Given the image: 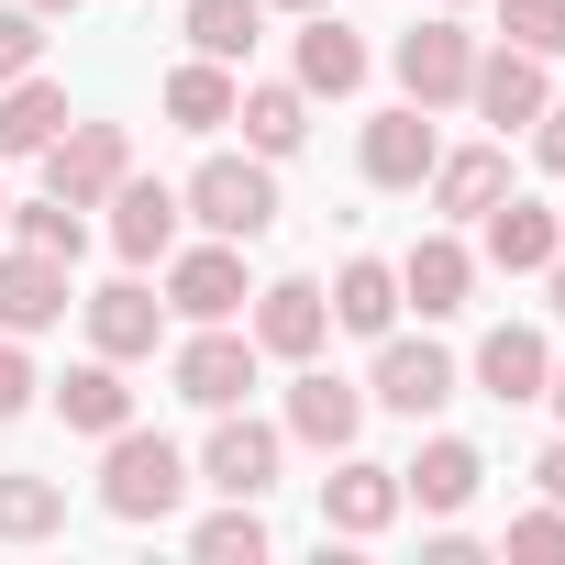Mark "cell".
<instances>
[{"label":"cell","mask_w":565,"mask_h":565,"mask_svg":"<svg viewBox=\"0 0 565 565\" xmlns=\"http://www.w3.org/2000/svg\"><path fill=\"white\" fill-rule=\"evenodd\" d=\"M178 499H189V455H178L167 433H134V422H122V433H111V466H100V510H111V521H167Z\"/></svg>","instance_id":"cell-1"},{"label":"cell","mask_w":565,"mask_h":565,"mask_svg":"<svg viewBox=\"0 0 565 565\" xmlns=\"http://www.w3.org/2000/svg\"><path fill=\"white\" fill-rule=\"evenodd\" d=\"M178 211H189L200 233H222V244H255V233L277 222V178H266V156H211V167L178 189Z\"/></svg>","instance_id":"cell-2"},{"label":"cell","mask_w":565,"mask_h":565,"mask_svg":"<svg viewBox=\"0 0 565 565\" xmlns=\"http://www.w3.org/2000/svg\"><path fill=\"white\" fill-rule=\"evenodd\" d=\"M122 178H134V134H122V122H67V134L45 145V189H56L67 211H100Z\"/></svg>","instance_id":"cell-3"},{"label":"cell","mask_w":565,"mask_h":565,"mask_svg":"<svg viewBox=\"0 0 565 565\" xmlns=\"http://www.w3.org/2000/svg\"><path fill=\"white\" fill-rule=\"evenodd\" d=\"M178 399L189 411H244V388H255V333H233V322H200L189 344H178Z\"/></svg>","instance_id":"cell-4"},{"label":"cell","mask_w":565,"mask_h":565,"mask_svg":"<svg viewBox=\"0 0 565 565\" xmlns=\"http://www.w3.org/2000/svg\"><path fill=\"white\" fill-rule=\"evenodd\" d=\"M277 422H244V411H211V444H200V477L222 488V499H266L277 488Z\"/></svg>","instance_id":"cell-5"},{"label":"cell","mask_w":565,"mask_h":565,"mask_svg":"<svg viewBox=\"0 0 565 565\" xmlns=\"http://www.w3.org/2000/svg\"><path fill=\"white\" fill-rule=\"evenodd\" d=\"M388 67H399V89H411L422 111H444V100H466V78H477V34H466V23H411Z\"/></svg>","instance_id":"cell-6"},{"label":"cell","mask_w":565,"mask_h":565,"mask_svg":"<svg viewBox=\"0 0 565 565\" xmlns=\"http://www.w3.org/2000/svg\"><path fill=\"white\" fill-rule=\"evenodd\" d=\"M377 411H399V422H433L444 399H455V355L444 344H399V333H377V388H366Z\"/></svg>","instance_id":"cell-7"},{"label":"cell","mask_w":565,"mask_h":565,"mask_svg":"<svg viewBox=\"0 0 565 565\" xmlns=\"http://www.w3.org/2000/svg\"><path fill=\"white\" fill-rule=\"evenodd\" d=\"M244 300H255V289H244V244H222V233L167 266V311H178V322H233Z\"/></svg>","instance_id":"cell-8"},{"label":"cell","mask_w":565,"mask_h":565,"mask_svg":"<svg viewBox=\"0 0 565 565\" xmlns=\"http://www.w3.org/2000/svg\"><path fill=\"white\" fill-rule=\"evenodd\" d=\"M322 333H333V300L311 289V277H277V289H255V355L311 366V355H322Z\"/></svg>","instance_id":"cell-9"},{"label":"cell","mask_w":565,"mask_h":565,"mask_svg":"<svg viewBox=\"0 0 565 565\" xmlns=\"http://www.w3.org/2000/svg\"><path fill=\"white\" fill-rule=\"evenodd\" d=\"M477 222H488V266H510V277H543V266L565 255V211H543V200H521V189H499Z\"/></svg>","instance_id":"cell-10"},{"label":"cell","mask_w":565,"mask_h":565,"mask_svg":"<svg viewBox=\"0 0 565 565\" xmlns=\"http://www.w3.org/2000/svg\"><path fill=\"white\" fill-rule=\"evenodd\" d=\"M355 433H366V388H355V377H333V366H300V388H289V444L344 455Z\"/></svg>","instance_id":"cell-11"},{"label":"cell","mask_w":565,"mask_h":565,"mask_svg":"<svg viewBox=\"0 0 565 565\" xmlns=\"http://www.w3.org/2000/svg\"><path fill=\"white\" fill-rule=\"evenodd\" d=\"M388 521H399V466H366V455L344 444V466L322 477V532L366 543V532H388Z\"/></svg>","instance_id":"cell-12"},{"label":"cell","mask_w":565,"mask_h":565,"mask_svg":"<svg viewBox=\"0 0 565 565\" xmlns=\"http://www.w3.org/2000/svg\"><path fill=\"white\" fill-rule=\"evenodd\" d=\"M45 322H67V255L12 244L0 255V333H45Z\"/></svg>","instance_id":"cell-13"},{"label":"cell","mask_w":565,"mask_h":565,"mask_svg":"<svg viewBox=\"0 0 565 565\" xmlns=\"http://www.w3.org/2000/svg\"><path fill=\"white\" fill-rule=\"evenodd\" d=\"M89 311V355H111V366H134V355H156V333H167V300L145 289V277H111L100 300H78Z\"/></svg>","instance_id":"cell-14"},{"label":"cell","mask_w":565,"mask_h":565,"mask_svg":"<svg viewBox=\"0 0 565 565\" xmlns=\"http://www.w3.org/2000/svg\"><path fill=\"white\" fill-rule=\"evenodd\" d=\"M466 100H477V122H499V134H532L543 122V56H521V45H499V56H477V78H466Z\"/></svg>","instance_id":"cell-15"},{"label":"cell","mask_w":565,"mask_h":565,"mask_svg":"<svg viewBox=\"0 0 565 565\" xmlns=\"http://www.w3.org/2000/svg\"><path fill=\"white\" fill-rule=\"evenodd\" d=\"M100 211H111V244H122V266H156V255H178V189H167V178H122Z\"/></svg>","instance_id":"cell-16"},{"label":"cell","mask_w":565,"mask_h":565,"mask_svg":"<svg viewBox=\"0 0 565 565\" xmlns=\"http://www.w3.org/2000/svg\"><path fill=\"white\" fill-rule=\"evenodd\" d=\"M477 488H488V455H477V444H455V433H433V444L399 466V499H422L433 521H455Z\"/></svg>","instance_id":"cell-17"},{"label":"cell","mask_w":565,"mask_h":565,"mask_svg":"<svg viewBox=\"0 0 565 565\" xmlns=\"http://www.w3.org/2000/svg\"><path fill=\"white\" fill-rule=\"evenodd\" d=\"M466 289H477V255H466L455 233H422V244H411V266H399V300H422V322H455V311H466Z\"/></svg>","instance_id":"cell-18"},{"label":"cell","mask_w":565,"mask_h":565,"mask_svg":"<svg viewBox=\"0 0 565 565\" xmlns=\"http://www.w3.org/2000/svg\"><path fill=\"white\" fill-rule=\"evenodd\" d=\"M311 34H300V89L311 100H355L366 89V34L355 23H333V12H300Z\"/></svg>","instance_id":"cell-19"},{"label":"cell","mask_w":565,"mask_h":565,"mask_svg":"<svg viewBox=\"0 0 565 565\" xmlns=\"http://www.w3.org/2000/svg\"><path fill=\"white\" fill-rule=\"evenodd\" d=\"M433 156H444V145H433V111H422V100L366 122V178H377V189H422V178H433Z\"/></svg>","instance_id":"cell-20"},{"label":"cell","mask_w":565,"mask_h":565,"mask_svg":"<svg viewBox=\"0 0 565 565\" xmlns=\"http://www.w3.org/2000/svg\"><path fill=\"white\" fill-rule=\"evenodd\" d=\"M422 189H433V211H444V222H477V211L510 189V156H499V145H455V156H433V178H422Z\"/></svg>","instance_id":"cell-21"},{"label":"cell","mask_w":565,"mask_h":565,"mask_svg":"<svg viewBox=\"0 0 565 565\" xmlns=\"http://www.w3.org/2000/svg\"><path fill=\"white\" fill-rule=\"evenodd\" d=\"M543 377H554V355H543V333H521V322H499V333L477 344V388H488L499 411H521V399H543Z\"/></svg>","instance_id":"cell-22"},{"label":"cell","mask_w":565,"mask_h":565,"mask_svg":"<svg viewBox=\"0 0 565 565\" xmlns=\"http://www.w3.org/2000/svg\"><path fill=\"white\" fill-rule=\"evenodd\" d=\"M56 422H67V433H100V444H111V433L134 422V388H122V366H111V355L67 366V377H56Z\"/></svg>","instance_id":"cell-23"},{"label":"cell","mask_w":565,"mask_h":565,"mask_svg":"<svg viewBox=\"0 0 565 565\" xmlns=\"http://www.w3.org/2000/svg\"><path fill=\"white\" fill-rule=\"evenodd\" d=\"M233 122H244V145H255V156H300V134H311V89H300V78L233 89Z\"/></svg>","instance_id":"cell-24"},{"label":"cell","mask_w":565,"mask_h":565,"mask_svg":"<svg viewBox=\"0 0 565 565\" xmlns=\"http://www.w3.org/2000/svg\"><path fill=\"white\" fill-rule=\"evenodd\" d=\"M67 134V89L34 67V78H12V89H0V156H45Z\"/></svg>","instance_id":"cell-25"},{"label":"cell","mask_w":565,"mask_h":565,"mask_svg":"<svg viewBox=\"0 0 565 565\" xmlns=\"http://www.w3.org/2000/svg\"><path fill=\"white\" fill-rule=\"evenodd\" d=\"M167 122H189V134H222V122H233V67H222V56H189V67H167Z\"/></svg>","instance_id":"cell-26"},{"label":"cell","mask_w":565,"mask_h":565,"mask_svg":"<svg viewBox=\"0 0 565 565\" xmlns=\"http://www.w3.org/2000/svg\"><path fill=\"white\" fill-rule=\"evenodd\" d=\"M333 322H344V333H388V322H399V266L355 255V266L333 277Z\"/></svg>","instance_id":"cell-27"},{"label":"cell","mask_w":565,"mask_h":565,"mask_svg":"<svg viewBox=\"0 0 565 565\" xmlns=\"http://www.w3.org/2000/svg\"><path fill=\"white\" fill-rule=\"evenodd\" d=\"M255 34H266V0H189V45H200V56L244 67V56H255Z\"/></svg>","instance_id":"cell-28"},{"label":"cell","mask_w":565,"mask_h":565,"mask_svg":"<svg viewBox=\"0 0 565 565\" xmlns=\"http://www.w3.org/2000/svg\"><path fill=\"white\" fill-rule=\"evenodd\" d=\"M67 532V488L56 477H0V543H45Z\"/></svg>","instance_id":"cell-29"},{"label":"cell","mask_w":565,"mask_h":565,"mask_svg":"<svg viewBox=\"0 0 565 565\" xmlns=\"http://www.w3.org/2000/svg\"><path fill=\"white\" fill-rule=\"evenodd\" d=\"M189 554H200V565H266V521H255V499H233L222 521H200Z\"/></svg>","instance_id":"cell-30"},{"label":"cell","mask_w":565,"mask_h":565,"mask_svg":"<svg viewBox=\"0 0 565 565\" xmlns=\"http://www.w3.org/2000/svg\"><path fill=\"white\" fill-rule=\"evenodd\" d=\"M499 45H521V56H565V0H499Z\"/></svg>","instance_id":"cell-31"},{"label":"cell","mask_w":565,"mask_h":565,"mask_svg":"<svg viewBox=\"0 0 565 565\" xmlns=\"http://www.w3.org/2000/svg\"><path fill=\"white\" fill-rule=\"evenodd\" d=\"M12 233H23V244H45V255H67V266H78V244H89V222H78L56 189H45V200H12Z\"/></svg>","instance_id":"cell-32"},{"label":"cell","mask_w":565,"mask_h":565,"mask_svg":"<svg viewBox=\"0 0 565 565\" xmlns=\"http://www.w3.org/2000/svg\"><path fill=\"white\" fill-rule=\"evenodd\" d=\"M34 67H45V12H23V0H12V12H0V89L34 78Z\"/></svg>","instance_id":"cell-33"},{"label":"cell","mask_w":565,"mask_h":565,"mask_svg":"<svg viewBox=\"0 0 565 565\" xmlns=\"http://www.w3.org/2000/svg\"><path fill=\"white\" fill-rule=\"evenodd\" d=\"M510 554H521V565H565V510H554V499L521 510V521H510Z\"/></svg>","instance_id":"cell-34"},{"label":"cell","mask_w":565,"mask_h":565,"mask_svg":"<svg viewBox=\"0 0 565 565\" xmlns=\"http://www.w3.org/2000/svg\"><path fill=\"white\" fill-rule=\"evenodd\" d=\"M34 411V366H23V333H0V422Z\"/></svg>","instance_id":"cell-35"},{"label":"cell","mask_w":565,"mask_h":565,"mask_svg":"<svg viewBox=\"0 0 565 565\" xmlns=\"http://www.w3.org/2000/svg\"><path fill=\"white\" fill-rule=\"evenodd\" d=\"M532 156L565 178V100H543V122H532Z\"/></svg>","instance_id":"cell-36"},{"label":"cell","mask_w":565,"mask_h":565,"mask_svg":"<svg viewBox=\"0 0 565 565\" xmlns=\"http://www.w3.org/2000/svg\"><path fill=\"white\" fill-rule=\"evenodd\" d=\"M532 488H543V499L565 510V444H543V466H532Z\"/></svg>","instance_id":"cell-37"},{"label":"cell","mask_w":565,"mask_h":565,"mask_svg":"<svg viewBox=\"0 0 565 565\" xmlns=\"http://www.w3.org/2000/svg\"><path fill=\"white\" fill-rule=\"evenodd\" d=\"M543 289H554V322H565V255H554V266H543Z\"/></svg>","instance_id":"cell-38"},{"label":"cell","mask_w":565,"mask_h":565,"mask_svg":"<svg viewBox=\"0 0 565 565\" xmlns=\"http://www.w3.org/2000/svg\"><path fill=\"white\" fill-rule=\"evenodd\" d=\"M543 399H554V422H565V366H554V377H543Z\"/></svg>","instance_id":"cell-39"},{"label":"cell","mask_w":565,"mask_h":565,"mask_svg":"<svg viewBox=\"0 0 565 565\" xmlns=\"http://www.w3.org/2000/svg\"><path fill=\"white\" fill-rule=\"evenodd\" d=\"M266 12H333V0H266Z\"/></svg>","instance_id":"cell-40"},{"label":"cell","mask_w":565,"mask_h":565,"mask_svg":"<svg viewBox=\"0 0 565 565\" xmlns=\"http://www.w3.org/2000/svg\"><path fill=\"white\" fill-rule=\"evenodd\" d=\"M23 12H45V23H56V12H78V0H23Z\"/></svg>","instance_id":"cell-41"},{"label":"cell","mask_w":565,"mask_h":565,"mask_svg":"<svg viewBox=\"0 0 565 565\" xmlns=\"http://www.w3.org/2000/svg\"><path fill=\"white\" fill-rule=\"evenodd\" d=\"M0 222H12V200H0Z\"/></svg>","instance_id":"cell-42"}]
</instances>
